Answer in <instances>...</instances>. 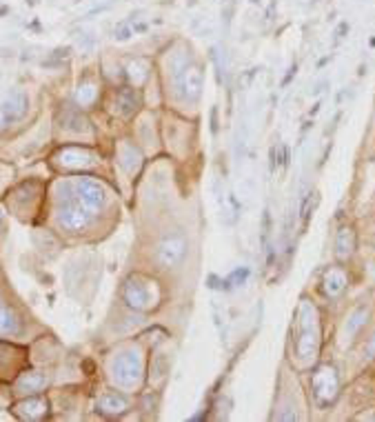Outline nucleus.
<instances>
[{
  "instance_id": "7",
  "label": "nucleus",
  "mask_w": 375,
  "mask_h": 422,
  "mask_svg": "<svg viewBox=\"0 0 375 422\" xmlns=\"http://www.w3.org/2000/svg\"><path fill=\"white\" fill-rule=\"evenodd\" d=\"M73 189H76L78 200L89 211H96V209L102 207V204H105V198H107L105 187H102L100 183H96V180H91V178H80V180L73 185Z\"/></svg>"
},
{
  "instance_id": "6",
  "label": "nucleus",
  "mask_w": 375,
  "mask_h": 422,
  "mask_svg": "<svg viewBox=\"0 0 375 422\" xmlns=\"http://www.w3.org/2000/svg\"><path fill=\"white\" fill-rule=\"evenodd\" d=\"M184 256H186V238L182 233H171V236H167L158 242L156 258L165 269L178 267L184 260Z\"/></svg>"
},
{
  "instance_id": "1",
  "label": "nucleus",
  "mask_w": 375,
  "mask_h": 422,
  "mask_svg": "<svg viewBox=\"0 0 375 422\" xmlns=\"http://www.w3.org/2000/svg\"><path fill=\"white\" fill-rule=\"evenodd\" d=\"M317 344H320V325H317V312L311 303L302 300L298 312V340H295V349L298 355L302 360L313 358L317 351Z\"/></svg>"
},
{
  "instance_id": "5",
  "label": "nucleus",
  "mask_w": 375,
  "mask_h": 422,
  "mask_svg": "<svg viewBox=\"0 0 375 422\" xmlns=\"http://www.w3.org/2000/svg\"><path fill=\"white\" fill-rule=\"evenodd\" d=\"M313 391L315 398L320 400V405H331L337 398V391H340V378H337V371L331 364H322L317 367L313 373Z\"/></svg>"
},
{
  "instance_id": "17",
  "label": "nucleus",
  "mask_w": 375,
  "mask_h": 422,
  "mask_svg": "<svg viewBox=\"0 0 375 422\" xmlns=\"http://www.w3.org/2000/svg\"><path fill=\"white\" fill-rule=\"evenodd\" d=\"M98 407L105 414H123V411L129 407V400L118 391H105L98 398Z\"/></svg>"
},
{
  "instance_id": "10",
  "label": "nucleus",
  "mask_w": 375,
  "mask_h": 422,
  "mask_svg": "<svg viewBox=\"0 0 375 422\" xmlns=\"http://www.w3.org/2000/svg\"><path fill=\"white\" fill-rule=\"evenodd\" d=\"M0 109L5 111L9 125H12V123L21 120L27 114V109H29V98H27L23 91H14L12 96H9L3 105H0Z\"/></svg>"
},
{
  "instance_id": "19",
  "label": "nucleus",
  "mask_w": 375,
  "mask_h": 422,
  "mask_svg": "<svg viewBox=\"0 0 375 422\" xmlns=\"http://www.w3.org/2000/svg\"><path fill=\"white\" fill-rule=\"evenodd\" d=\"M45 411H47V402L40 398H29V400H25L18 405V414H21L23 418H29V420L40 418Z\"/></svg>"
},
{
  "instance_id": "2",
  "label": "nucleus",
  "mask_w": 375,
  "mask_h": 422,
  "mask_svg": "<svg viewBox=\"0 0 375 422\" xmlns=\"http://www.w3.org/2000/svg\"><path fill=\"white\" fill-rule=\"evenodd\" d=\"M58 224L67 231H82L91 220V211L78 200L76 189L71 185L60 187L58 198Z\"/></svg>"
},
{
  "instance_id": "22",
  "label": "nucleus",
  "mask_w": 375,
  "mask_h": 422,
  "mask_svg": "<svg viewBox=\"0 0 375 422\" xmlns=\"http://www.w3.org/2000/svg\"><path fill=\"white\" fill-rule=\"evenodd\" d=\"M127 73H129V78H131V82L136 84V87H140V84H143L147 78H149V62L147 60H134L127 67Z\"/></svg>"
},
{
  "instance_id": "25",
  "label": "nucleus",
  "mask_w": 375,
  "mask_h": 422,
  "mask_svg": "<svg viewBox=\"0 0 375 422\" xmlns=\"http://www.w3.org/2000/svg\"><path fill=\"white\" fill-rule=\"evenodd\" d=\"M7 125H9V120H7V116H5V111L0 109V131H3Z\"/></svg>"
},
{
  "instance_id": "27",
  "label": "nucleus",
  "mask_w": 375,
  "mask_h": 422,
  "mask_svg": "<svg viewBox=\"0 0 375 422\" xmlns=\"http://www.w3.org/2000/svg\"><path fill=\"white\" fill-rule=\"evenodd\" d=\"M362 418H367V420H373L375 416H362Z\"/></svg>"
},
{
  "instance_id": "4",
  "label": "nucleus",
  "mask_w": 375,
  "mask_h": 422,
  "mask_svg": "<svg viewBox=\"0 0 375 422\" xmlns=\"http://www.w3.org/2000/svg\"><path fill=\"white\" fill-rule=\"evenodd\" d=\"M123 298L131 309H136V312H147V309H152L158 300L156 283H152V280H147L143 276H131L125 283Z\"/></svg>"
},
{
  "instance_id": "8",
  "label": "nucleus",
  "mask_w": 375,
  "mask_h": 422,
  "mask_svg": "<svg viewBox=\"0 0 375 422\" xmlns=\"http://www.w3.org/2000/svg\"><path fill=\"white\" fill-rule=\"evenodd\" d=\"M173 87L180 91V96L184 100L195 102L202 93V69L198 67V65H189V67H186L184 73L180 76V80H178Z\"/></svg>"
},
{
  "instance_id": "28",
  "label": "nucleus",
  "mask_w": 375,
  "mask_h": 422,
  "mask_svg": "<svg viewBox=\"0 0 375 422\" xmlns=\"http://www.w3.org/2000/svg\"><path fill=\"white\" fill-rule=\"evenodd\" d=\"M0 309H3V303H0Z\"/></svg>"
},
{
  "instance_id": "14",
  "label": "nucleus",
  "mask_w": 375,
  "mask_h": 422,
  "mask_svg": "<svg viewBox=\"0 0 375 422\" xmlns=\"http://www.w3.org/2000/svg\"><path fill=\"white\" fill-rule=\"evenodd\" d=\"M191 65V54L186 49H176L171 51V56H169L167 60V69H169V80H171V84H176L178 80H180V76L184 73V69Z\"/></svg>"
},
{
  "instance_id": "15",
  "label": "nucleus",
  "mask_w": 375,
  "mask_h": 422,
  "mask_svg": "<svg viewBox=\"0 0 375 422\" xmlns=\"http://www.w3.org/2000/svg\"><path fill=\"white\" fill-rule=\"evenodd\" d=\"M355 251V231L349 224L337 229V236H335V256L340 260L351 258Z\"/></svg>"
},
{
  "instance_id": "11",
  "label": "nucleus",
  "mask_w": 375,
  "mask_h": 422,
  "mask_svg": "<svg viewBox=\"0 0 375 422\" xmlns=\"http://www.w3.org/2000/svg\"><path fill=\"white\" fill-rule=\"evenodd\" d=\"M140 107V96L136 89H120L114 98V111L118 116H131L136 114V109Z\"/></svg>"
},
{
  "instance_id": "3",
  "label": "nucleus",
  "mask_w": 375,
  "mask_h": 422,
  "mask_svg": "<svg viewBox=\"0 0 375 422\" xmlns=\"http://www.w3.org/2000/svg\"><path fill=\"white\" fill-rule=\"evenodd\" d=\"M111 380H114L118 387L123 389H134L136 384L143 380V358H140L138 351H123L118 353L114 360H111Z\"/></svg>"
},
{
  "instance_id": "13",
  "label": "nucleus",
  "mask_w": 375,
  "mask_h": 422,
  "mask_svg": "<svg viewBox=\"0 0 375 422\" xmlns=\"http://www.w3.org/2000/svg\"><path fill=\"white\" fill-rule=\"evenodd\" d=\"M367 318H369V307H355L353 312L349 314L344 323V329H342V344L346 340H353V336L358 333L364 325H367Z\"/></svg>"
},
{
  "instance_id": "18",
  "label": "nucleus",
  "mask_w": 375,
  "mask_h": 422,
  "mask_svg": "<svg viewBox=\"0 0 375 422\" xmlns=\"http://www.w3.org/2000/svg\"><path fill=\"white\" fill-rule=\"evenodd\" d=\"M45 382H47V378L40 371H27L18 378L16 389H18V393H36L45 387Z\"/></svg>"
},
{
  "instance_id": "9",
  "label": "nucleus",
  "mask_w": 375,
  "mask_h": 422,
  "mask_svg": "<svg viewBox=\"0 0 375 422\" xmlns=\"http://www.w3.org/2000/svg\"><path fill=\"white\" fill-rule=\"evenodd\" d=\"M56 158H58V163L62 167H69V169H89V167L96 165V156L87 152V149H80V147L62 149Z\"/></svg>"
},
{
  "instance_id": "24",
  "label": "nucleus",
  "mask_w": 375,
  "mask_h": 422,
  "mask_svg": "<svg viewBox=\"0 0 375 422\" xmlns=\"http://www.w3.org/2000/svg\"><path fill=\"white\" fill-rule=\"evenodd\" d=\"M364 358H375V333L369 338V342H367V347H364Z\"/></svg>"
},
{
  "instance_id": "23",
  "label": "nucleus",
  "mask_w": 375,
  "mask_h": 422,
  "mask_svg": "<svg viewBox=\"0 0 375 422\" xmlns=\"http://www.w3.org/2000/svg\"><path fill=\"white\" fill-rule=\"evenodd\" d=\"M96 96H98V89L93 87V84H80V89L76 93V100H78L80 107H87V105H91L93 100H96Z\"/></svg>"
},
{
  "instance_id": "12",
  "label": "nucleus",
  "mask_w": 375,
  "mask_h": 422,
  "mask_svg": "<svg viewBox=\"0 0 375 422\" xmlns=\"http://www.w3.org/2000/svg\"><path fill=\"white\" fill-rule=\"evenodd\" d=\"M346 285H349V278H346V274L342 269H337V267H331L329 271L324 274V280H322V289H324V294L329 296V298H337L340 296Z\"/></svg>"
},
{
  "instance_id": "16",
  "label": "nucleus",
  "mask_w": 375,
  "mask_h": 422,
  "mask_svg": "<svg viewBox=\"0 0 375 422\" xmlns=\"http://www.w3.org/2000/svg\"><path fill=\"white\" fill-rule=\"evenodd\" d=\"M118 163L127 174H136L140 169V165H143V156H140V152L134 145L125 143V145H120V149H118Z\"/></svg>"
},
{
  "instance_id": "21",
  "label": "nucleus",
  "mask_w": 375,
  "mask_h": 422,
  "mask_svg": "<svg viewBox=\"0 0 375 422\" xmlns=\"http://www.w3.org/2000/svg\"><path fill=\"white\" fill-rule=\"evenodd\" d=\"M21 331V320L9 312V309H0V336H14Z\"/></svg>"
},
{
  "instance_id": "26",
  "label": "nucleus",
  "mask_w": 375,
  "mask_h": 422,
  "mask_svg": "<svg viewBox=\"0 0 375 422\" xmlns=\"http://www.w3.org/2000/svg\"><path fill=\"white\" fill-rule=\"evenodd\" d=\"M3 227H5V218H3V213H0V231H3Z\"/></svg>"
},
{
  "instance_id": "20",
  "label": "nucleus",
  "mask_w": 375,
  "mask_h": 422,
  "mask_svg": "<svg viewBox=\"0 0 375 422\" xmlns=\"http://www.w3.org/2000/svg\"><path fill=\"white\" fill-rule=\"evenodd\" d=\"M62 127L67 131H76V134H82V131H89V120L84 118L78 109H69L67 116L62 118Z\"/></svg>"
}]
</instances>
